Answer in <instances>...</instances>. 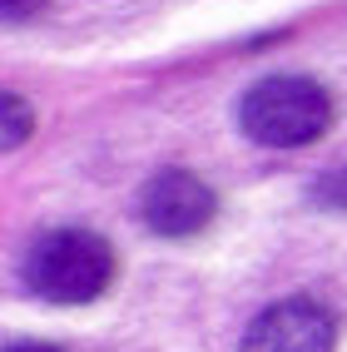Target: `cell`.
Returning a JSON list of instances; mask_svg holds the SVG:
<instances>
[{"label": "cell", "mask_w": 347, "mask_h": 352, "mask_svg": "<svg viewBox=\"0 0 347 352\" xmlns=\"http://www.w3.org/2000/svg\"><path fill=\"white\" fill-rule=\"evenodd\" d=\"M238 124L248 139L268 149H303L328 134L333 124V100L317 80L303 75H268L243 95Z\"/></svg>", "instance_id": "1"}, {"label": "cell", "mask_w": 347, "mask_h": 352, "mask_svg": "<svg viewBox=\"0 0 347 352\" xmlns=\"http://www.w3.org/2000/svg\"><path fill=\"white\" fill-rule=\"evenodd\" d=\"M114 253L89 228H55L25 253V288L50 302H89L109 288Z\"/></svg>", "instance_id": "2"}, {"label": "cell", "mask_w": 347, "mask_h": 352, "mask_svg": "<svg viewBox=\"0 0 347 352\" xmlns=\"http://www.w3.org/2000/svg\"><path fill=\"white\" fill-rule=\"evenodd\" d=\"M333 338L337 327L328 308H317L313 298H288L248 322L238 352H333Z\"/></svg>", "instance_id": "3"}, {"label": "cell", "mask_w": 347, "mask_h": 352, "mask_svg": "<svg viewBox=\"0 0 347 352\" xmlns=\"http://www.w3.org/2000/svg\"><path fill=\"white\" fill-rule=\"evenodd\" d=\"M214 219V189L189 169H164L144 189V223L159 239H194Z\"/></svg>", "instance_id": "4"}, {"label": "cell", "mask_w": 347, "mask_h": 352, "mask_svg": "<svg viewBox=\"0 0 347 352\" xmlns=\"http://www.w3.org/2000/svg\"><path fill=\"white\" fill-rule=\"evenodd\" d=\"M25 134H30V109L20 95H0V139H5V149L15 144H25Z\"/></svg>", "instance_id": "5"}, {"label": "cell", "mask_w": 347, "mask_h": 352, "mask_svg": "<svg viewBox=\"0 0 347 352\" xmlns=\"http://www.w3.org/2000/svg\"><path fill=\"white\" fill-rule=\"evenodd\" d=\"M313 204H322V208H347V169L322 174V179L313 184Z\"/></svg>", "instance_id": "6"}, {"label": "cell", "mask_w": 347, "mask_h": 352, "mask_svg": "<svg viewBox=\"0 0 347 352\" xmlns=\"http://www.w3.org/2000/svg\"><path fill=\"white\" fill-rule=\"evenodd\" d=\"M45 6V0H0V10H5V20H30L35 10Z\"/></svg>", "instance_id": "7"}, {"label": "cell", "mask_w": 347, "mask_h": 352, "mask_svg": "<svg viewBox=\"0 0 347 352\" xmlns=\"http://www.w3.org/2000/svg\"><path fill=\"white\" fill-rule=\"evenodd\" d=\"M5 352H60V347H50V342H10Z\"/></svg>", "instance_id": "8"}]
</instances>
